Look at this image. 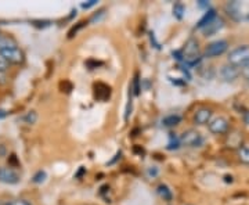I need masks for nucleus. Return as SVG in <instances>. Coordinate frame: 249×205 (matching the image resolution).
<instances>
[{"label":"nucleus","instance_id":"obj_1","mask_svg":"<svg viewBox=\"0 0 249 205\" xmlns=\"http://www.w3.org/2000/svg\"><path fill=\"white\" fill-rule=\"evenodd\" d=\"M227 61L237 68L249 65V45H241L230 50L227 56Z\"/></svg>","mask_w":249,"mask_h":205},{"label":"nucleus","instance_id":"obj_2","mask_svg":"<svg viewBox=\"0 0 249 205\" xmlns=\"http://www.w3.org/2000/svg\"><path fill=\"white\" fill-rule=\"evenodd\" d=\"M183 60L187 65L194 67L201 61V54H199V43L194 37H190L183 47Z\"/></svg>","mask_w":249,"mask_h":205},{"label":"nucleus","instance_id":"obj_3","mask_svg":"<svg viewBox=\"0 0 249 205\" xmlns=\"http://www.w3.org/2000/svg\"><path fill=\"white\" fill-rule=\"evenodd\" d=\"M180 144L190 147V149H196V147H201L202 143H204V137L201 132H198L196 129H188L186 132L180 134Z\"/></svg>","mask_w":249,"mask_h":205},{"label":"nucleus","instance_id":"obj_4","mask_svg":"<svg viewBox=\"0 0 249 205\" xmlns=\"http://www.w3.org/2000/svg\"><path fill=\"white\" fill-rule=\"evenodd\" d=\"M229 50V43L227 40L224 39H220V40H214L212 43L206 46L204 52V57L206 58H214V57H219V56H223Z\"/></svg>","mask_w":249,"mask_h":205},{"label":"nucleus","instance_id":"obj_5","mask_svg":"<svg viewBox=\"0 0 249 205\" xmlns=\"http://www.w3.org/2000/svg\"><path fill=\"white\" fill-rule=\"evenodd\" d=\"M0 54L4 57V60L9 64H16L21 65L25 61V54L19 49V47H9V49H3L0 50Z\"/></svg>","mask_w":249,"mask_h":205},{"label":"nucleus","instance_id":"obj_6","mask_svg":"<svg viewBox=\"0 0 249 205\" xmlns=\"http://www.w3.org/2000/svg\"><path fill=\"white\" fill-rule=\"evenodd\" d=\"M208 129L213 134H224L230 129V122L224 116H216V118H212L211 122L208 124Z\"/></svg>","mask_w":249,"mask_h":205},{"label":"nucleus","instance_id":"obj_7","mask_svg":"<svg viewBox=\"0 0 249 205\" xmlns=\"http://www.w3.org/2000/svg\"><path fill=\"white\" fill-rule=\"evenodd\" d=\"M241 75V68H237L231 64H226L220 68V78L224 82H234L235 79H238V76Z\"/></svg>","mask_w":249,"mask_h":205},{"label":"nucleus","instance_id":"obj_8","mask_svg":"<svg viewBox=\"0 0 249 205\" xmlns=\"http://www.w3.org/2000/svg\"><path fill=\"white\" fill-rule=\"evenodd\" d=\"M0 182L6 185H17L19 182V175L11 168L0 167Z\"/></svg>","mask_w":249,"mask_h":205},{"label":"nucleus","instance_id":"obj_9","mask_svg":"<svg viewBox=\"0 0 249 205\" xmlns=\"http://www.w3.org/2000/svg\"><path fill=\"white\" fill-rule=\"evenodd\" d=\"M212 115H213V112L211 108H199L194 114V124L198 126L208 125L212 119Z\"/></svg>","mask_w":249,"mask_h":205},{"label":"nucleus","instance_id":"obj_10","mask_svg":"<svg viewBox=\"0 0 249 205\" xmlns=\"http://www.w3.org/2000/svg\"><path fill=\"white\" fill-rule=\"evenodd\" d=\"M222 28H223V19L222 18L216 17L211 24H208L206 27L202 28V31H204L205 36H212L214 35L217 31H220Z\"/></svg>","mask_w":249,"mask_h":205},{"label":"nucleus","instance_id":"obj_11","mask_svg":"<svg viewBox=\"0 0 249 205\" xmlns=\"http://www.w3.org/2000/svg\"><path fill=\"white\" fill-rule=\"evenodd\" d=\"M9 47H17V42L13 36L7 35L0 31V50L9 49Z\"/></svg>","mask_w":249,"mask_h":205},{"label":"nucleus","instance_id":"obj_12","mask_svg":"<svg viewBox=\"0 0 249 205\" xmlns=\"http://www.w3.org/2000/svg\"><path fill=\"white\" fill-rule=\"evenodd\" d=\"M216 17H217V16H216V11H214L213 9L206 10V13L204 14V17L199 19V22H198L196 28H198V29H202V28L206 27L208 24H211Z\"/></svg>","mask_w":249,"mask_h":205},{"label":"nucleus","instance_id":"obj_13","mask_svg":"<svg viewBox=\"0 0 249 205\" xmlns=\"http://www.w3.org/2000/svg\"><path fill=\"white\" fill-rule=\"evenodd\" d=\"M157 193H158V196L163 201H172V198H173V193H172V190L166 185H160L157 187Z\"/></svg>","mask_w":249,"mask_h":205},{"label":"nucleus","instance_id":"obj_14","mask_svg":"<svg viewBox=\"0 0 249 205\" xmlns=\"http://www.w3.org/2000/svg\"><path fill=\"white\" fill-rule=\"evenodd\" d=\"M180 122H181V116L178 115V114H172V115L165 116V118L162 119V124H163V126H166V128L178 126Z\"/></svg>","mask_w":249,"mask_h":205},{"label":"nucleus","instance_id":"obj_15","mask_svg":"<svg viewBox=\"0 0 249 205\" xmlns=\"http://www.w3.org/2000/svg\"><path fill=\"white\" fill-rule=\"evenodd\" d=\"M237 155H238V160L245 164V165H249V147H240L237 150Z\"/></svg>","mask_w":249,"mask_h":205},{"label":"nucleus","instance_id":"obj_16","mask_svg":"<svg viewBox=\"0 0 249 205\" xmlns=\"http://www.w3.org/2000/svg\"><path fill=\"white\" fill-rule=\"evenodd\" d=\"M22 121L25 124H28V125H34L37 121V114H36L35 111H29V112H27L25 115L22 116Z\"/></svg>","mask_w":249,"mask_h":205},{"label":"nucleus","instance_id":"obj_17","mask_svg":"<svg viewBox=\"0 0 249 205\" xmlns=\"http://www.w3.org/2000/svg\"><path fill=\"white\" fill-rule=\"evenodd\" d=\"M173 16L178 18V19H181L183 16H184V6L181 3H176L175 7H173Z\"/></svg>","mask_w":249,"mask_h":205},{"label":"nucleus","instance_id":"obj_18","mask_svg":"<svg viewBox=\"0 0 249 205\" xmlns=\"http://www.w3.org/2000/svg\"><path fill=\"white\" fill-rule=\"evenodd\" d=\"M46 176H47V175H46L45 170H39V172H36L35 173L32 182H34V183H42V182H45Z\"/></svg>","mask_w":249,"mask_h":205},{"label":"nucleus","instance_id":"obj_19","mask_svg":"<svg viewBox=\"0 0 249 205\" xmlns=\"http://www.w3.org/2000/svg\"><path fill=\"white\" fill-rule=\"evenodd\" d=\"M140 90H142V88H140V79H139V76H136L133 80V93L134 96H139L140 94Z\"/></svg>","mask_w":249,"mask_h":205},{"label":"nucleus","instance_id":"obj_20","mask_svg":"<svg viewBox=\"0 0 249 205\" xmlns=\"http://www.w3.org/2000/svg\"><path fill=\"white\" fill-rule=\"evenodd\" d=\"M9 70V63L4 60V57L0 54V74H4V72Z\"/></svg>","mask_w":249,"mask_h":205},{"label":"nucleus","instance_id":"obj_21","mask_svg":"<svg viewBox=\"0 0 249 205\" xmlns=\"http://www.w3.org/2000/svg\"><path fill=\"white\" fill-rule=\"evenodd\" d=\"M241 76L244 78L245 80H248L249 82V65H247V67H242L241 68Z\"/></svg>","mask_w":249,"mask_h":205},{"label":"nucleus","instance_id":"obj_22","mask_svg":"<svg viewBox=\"0 0 249 205\" xmlns=\"http://www.w3.org/2000/svg\"><path fill=\"white\" fill-rule=\"evenodd\" d=\"M9 205H32V204H31L29 201H27V200L19 198V200H14V201L9 203Z\"/></svg>","mask_w":249,"mask_h":205},{"label":"nucleus","instance_id":"obj_23","mask_svg":"<svg viewBox=\"0 0 249 205\" xmlns=\"http://www.w3.org/2000/svg\"><path fill=\"white\" fill-rule=\"evenodd\" d=\"M96 4H97V0H90L89 3H83L82 7H83V9H90V7H93V6H96Z\"/></svg>","mask_w":249,"mask_h":205},{"label":"nucleus","instance_id":"obj_24","mask_svg":"<svg viewBox=\"0 0 249 205\" xmlns=\"http://www.w3.org/2000/svg\"><path fill=\"white\" fill-rule=\"evenodd\" d=\"M198 6H199L201 9H209V3H208L206 0H199V1H198Z\"/></svg>","mask_w":249,"mask_h":205},{"label":"nucleus","instance_id":"obj_25","mask_svg":"<svg viewBox=\"0 0 249 205\" xmlns=\"http://www.w3.org/2000/svg\"><path fill=\"white\" fill-rule=\"evenodd\" d=\"M6 155V146L0 144V157H4Z\"/></svg>","mask_w":249,"mask_h":205},{"label":"nucleus","instance_id":"obj_26","mask_svg":"<svg viewBox=\"0 0 249 205\" xmlns=\"http://www.w3.org/2000/svg\"><path fill=\"white\" fill-rule=\"evenodd\" d=\"M244 124L249 126V111H248V112H245V114H244Z\"/></svg>","mask_w":249,"mask_h":205},{"label":"nucleus","instance_id":"obj_27","mask_svg":"<svg viewBox=\"0 0 249 205\" xmlns=\"http://www.w3.org/2000/svg\"><path fill=\"white\" fill-rule=\"evenodd\" d=\"M7 115H9V112H7V111H4V110H0V119L6 118Z\"/></svg>","mask_w":249,"mask_h":205}]
</instances>
